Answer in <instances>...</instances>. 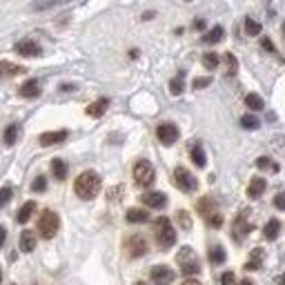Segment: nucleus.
Here are the masks:
<instances>
[{"instance_id":"obj_1","label":"nucleus","mask_w":285,"mask_h":285,"mask_svg":"<svg viewBox=\"0 0 285 285\" xmlns=\"http://www.w3.org/2000/svg\"><path fill=\"white\" fill-rule=\"evenodd\" d=\"M100 185H103L100 176L96 172L87 170V172H83V174H78V178L74 181V192H76V196H80L83 200H92L100 192Z\"/></svg>"},{"instance_id":"obj_2","label":"nucleus","mask_w":285,"mask_h":285,"mask_svg":"<svg viewBox=\"0 0 285 285\" xmlns=\"http://www.w3.org/2000/svg\"><path fill=\"white\" fill-rule=\"evenodd\" d=\"M154 234H156V243L163 250L172 248V245L176 243V232H174L172 221L167 219V216H160V219L154 221Z\"/></svg>"},{"instance_id":"obj_3","label":"nucleus","mask_w":285,"mask_h":285,"mask_svg":"<svg viewBox=\"0 0 285 285\" xmlns=\"http://www.w3.org/2000/svg\"><path fill=\"white\" fill-rule=\"evenodd\" d=\"M176 263L181 265V272L185 276H194L200 272V263H198V256L196 252H194L189 245H185V248H181V252L176 254Z\"/></svg>"},{"instance_id":"obj_4","label":"nucleus","mask_w":285,"mask_h":285,"mask_svg":"<svg viewBox=\"0 0 285 285\" xmlns=\"http://www.w3.org/2000/svg\"><path fill=\"white\" fill-rule=\"evenodd\" d=\"M58 227H60L58 214L52 210H45L43 216L38 219V232H40V236L43 238H54L56 232H58Z\"/></svg>"},{"instance_id":"obj_5","label":"nucleus","mask_w":285,"mask_h":285,"mask_svg":"<svg viewBox=\"0 0 285 285\" xmlns=\"http://www.w3.org/2000/svg\"><path fill=\"white\" fill-rule=\"evenodd\" d=\"M154 178H156V170L149 160H138L134 165V181H136V185L149 187L154 183Z\"/></svg>"},{"instance_id":"obj_6","label":"nucleus","mask_w":285,"mask_h":285,"mask_svg":"<svg viewBox=\"0 0 285 285\" xmlns=\"http://www.w3.org/2000/svg\"><path fill=\"white\" fill-rule=\"evenodd\" d=\"M174 183H176L178 189H183V192H194V189L198 187L196 176H194L189 170H185V167H176L174 170Z\"/></svg>"},{"instance_id":"obj_7","label":"nucleus","mask_w":285,"mask_h":285,"mask_svg":"<svg viewBox=\"0 0 285 285\" xmlns=\"http://www.w3.org/2000/svg\"><path fill=\"white\" fill-rule=\"evenodd\" d=\"M248 214H250V212H248V210H243L241 214H238L236 219H234V225H232V238H234V241H238V243H241L243 238L248 236L250 232H252V223L248 221Z\"/></svg>"},{"instance_id":"obj_8","label":"nucleus","mask_w":285,"mask_h":285,"mask_svg":"<svg viewBox=\"0 0 285 285\" xmlns=\"http://www.w3.org/2000/svg\"><path fill=\"white\" fill-rule=\"evenodd\" d=\"M125 252L130 259H141V256L147 252V241L141 236V234H134L125 241Z\"/></svg>"},{"instance_id":"obj_9","label":"nucleus","mask_w":285,"mask_h":285,"mask_svg":"<svg viewBox=\"0 0 285 285\" xmlns=\"http://www.w3.org/2000/svg\"><path fill=\"white\" fill-rule=\"evenodd\" d=\"M156 136H158V141L163 145H174L178 141V127L174 123H160L156 127Z\"/></svg>"},{"instance_id":"obj_10","label":"nucleus","mask_w":285,"mask_h":285,"mask_svg":"<svg viewBox=\"0 0 285 285\" xmlns=\"http://www.w3.org/2000/svg\"><path fill=\"white\" fill-rule=\"evenodd\" d=\"M149 278H152L154 285H170L174 281V272L167 265H154L152 272H149Z\"/></svg>"},{"instance_id":"obj_11","label":"nucleus","mask_w":285,"mask_h":285,"mask_svg":"<svg viewBox=\"0 0 285 285\" xmlns=\"http://www.w3.org/2000/svg\"><path fill=\"white\" fill-rule=\"evenodd\" d=\"M16 54H20V56H25V58H36V56H40L43 54V49H40V45H38L36 40H20V43H16Z\"/></svg>"},{"instance_id":"obj_12","label":"nucleus","mask_w":285,"mask_h":285,"mask_svg":"<svg viewBox=\"0 0 285 285\" xmlns=\"http://www.w3.org/2000/svg\"><path fill=\"white\" fill-rule=\"evenodd\" d=\"M141 200L152 210H163L167 205V196L163 192H145L141 196Z\"/></svg>"},{"instance_id":"obj_13","label":"nucleus","mask_w":285,"mask_h":285,"mask_svg":"<svg viewBox=\"0 0 285 285\" xmlns=\"http://www.w3.org/2000/svg\"><path fill=\"white\" fill-rule=\"evenodd\" d=\"M67 130H58V132H45V134H40V145H45V147H49V145H58V143H65L67 141Z\"/></svg>"},{"instance_id":"obj_14","label":"nucleus","mask_w":285,"mask_h":285,"mask_svg":"<svg viewBox=\"0 0 285 285\" xmlns=\"http://www.w3.org/2000/svg\"><path fill=\"white\" fill-rule=\"evenodd\" d=\"M265 187H267L265 178L254 176V178H252V183H250V185H248V196H250V198H259V196H263Z\"/></svg>"},{"instance_id":"obj_15","label":"nucleus","mask_w":285,"mask_h":285,"mask_svg":"<svg viewBox=\"0 0 285 285\" xmlns=\"http://www.w3.org/2000/svg\"><path fill=\"white\" fill-rule=\"evenodd\" d=\"M20 96H25V98H36V96H40V83H38L36 78H31V80L22 83V85H20Z\"/></svg>"},{"instance_id":"obj_16","label":"nucleus","mask_w":285,"mask_h":285,"mask_svg":"<svg viewBox=\"0 0 285 285\" xmlns=\"http://www.w3.org/2000/svg\"><path fill=\"white\" fill-rule=\"evenodd\" d=\"M278 234H281V221H278V219H270L265 223V227H263V236L267 238V241H276Z\"/></svg>"},{"instance_id":"obj_17","label":"nucleus","mask_w":285,"mask_h":285,"mask_svg":"<svg viewBox=\"0 0 285 285\" xmlns=\"http://www.w3.org/2000/svg\"><path fill=\"white\" fill-rule=\"evenodd\" d=\"M33 248H36V234L31 230H22L20 232V250L22 252H33Z\"/></svg>"},{"instance_id":"obj_18","label":"nucleus","mask_w":285,"mask_h":285,"mask_svg":"<svg viewBox=\"0 0 285 285\" xmlns=\"http://www.w3.org/2000/svg\"><path fill=\"white\" fill-rule=\"evenodd\" d=\"M107 105H109V100L107 98H100L96 100V103H92L87 107V116H92V118H100V116L107 111Z\"/></svg>"},{"instance_id":"obj_19","label":"nucleus","mask_w":285,"mask_h":285,"mask_svg":"<svg viewBox=\"0 0 285 285\" xmlns=\"http://www.w3.org/2000/svg\"><path fill=\"white\" fill-rule=\"evenodd\" d=\"M198 212L203 214V219H210V216H212V214H216L219 210H216V203H214V200L205 196V198H200V200H198Z\"/></svg>"},{"instance_id":"obj_20","label":"nucleus","mask_w":285,"mask_h":285,"mask_svg":"<svg viewBox=\"0 0 285 285\" xmlns=\"http://www.w3.org/2000/svg\"><path fill=\"white\" fill-rule=\"evenodd\" d=\"M130 223H147L149 221V214L145 210H138V208H132L127 210V216H125Z\"/></svg>"},{"instance_id":"obj_21","label":"nucleus","mask_w":285,"mask_h":285,"mask_svg":"<svg viewBox=\"0 0 285 285\" xmlns=\"http://www.w3.org/2000/svg\"><path fill=\"white\" fill-rule=\"evenodd\" d=\"M33 212H36V203H33V200H27V203L18 210V216H16V219H18V223H27L31 219Z\"/></svg>"},{"instance_id":"obj_22","label":"nucleus","mask_w":285,"mask_h":285,"mask_svg":"<svg viewBox=\"0 0 285 285\" xmlns=\"http://www.w3.org/2000/svg\"><path fill=\"white\" fill-rule=\"evenodd\" d=\"M52 174L58 178V181H65V178H67V165H65V160H60V158H54L52 160Z\"/></svg>"},{"instance_id":"obj_23","label":"nucleus","mask_w":285,"mask_h":285,"mask_svg":"<svg viewBox=\"0 0 285 285\" xmlns=\"http://www.w3.org/2000/svg\"><path fill=\"white\" fill-rule=\"evenodd\" d=\"M223 33H225V31H223V27H221V25H216V27H212V29H210L208 33H205L203 40L208 43V45H214V43L223 40Z\"/></svg>"},{"instance_id":"obj_24","label":"nucleus","mask_w":285,"mask_h":285,"mask_svg":"<svg viewBox=\"0 0 285 285\" xmlns=\"http://www.w3.org/2000/svg\"><path fill=\"white\" fill-rule=\"evenodd\" d=\"M245 105H248L252 111H261V109L265 107L263 98H261L259 94H248V96H245Z\"/></svg>"},{"instance_id":"obj_25","label":"nucleus","mask_w":285,"mask_h":285,"mask_svg":"<svg viewBox=\"0 0 285 285\" xmlns=\"http://www.w3.org/2000/svg\"><path fill=\"white\" fill-rule=\"evenodd\" d=\"M189 156H192L194 165H198V167H205V163H208V158H205V152H203V147H200V145H194L192 152H189Z\"/></svg>"},{"instance_id":"obj_26","label":"nucleus","mask_w":285,"mask_h":285,"mask_svg":"<svg viewBox=\"0 0 285 285\" xmlns=\"http://www.w3.org/2000/svg\"><path fill=\"white\" fill-rule=\"evenodd\" d=\"M183 87H185V74L181 71L176 78H172V80H170V92L174 94V96H178V94L183 92Z\"/></svg>"},{"instance_id":"obj_27","label":"nucleus","mask_w":285,"mask_h":285,"mask_svg":"<svg viewBox=\"0 0 285 285\" xmlns=\"http://www.w3.org/2000/svg\"><path fill=\"white\" fill-rule=\"evenodd\" d=\"M261 263H263V252L261 250H254V254H252V259L245 263V270H261Z\"/></svg>"},{"instance_id":"obj_28","label":"nucleus","mask_w":285,"mask_h":285,"mask_svg":"<svg viewBox=\"0 0 285 285\" xmlns=\"http://www.w3.org/2000/svg\"><path fill=\"white\" fill-rule=\"evenodd\" d=\"M18 134H20V127L18 125H9L7 130H5V143L11 147V145L18 141Z\"/></svg>"},{"instance_id":"obj_29","label":"nucleus","mask_w":285,"mask_h":285,"mask_svg":"<svg viewBox=\"0 0 285 285\" xmlns=\"http://www.w3.org/2000/svg\"><path fill=\"white\" fill-rule=\"evenodd\" d=\"M245 33H248V36H259L261 22H256L254 18H245Z\"/></svg>"},{"instance_id":"obj_30","label":"nucleus","mask_w":285,"mask_h":285,"mask_svg":"<svg viewBox=\"0 0 285 285\" xmlns=\"http://www.w3.org/2000/svg\"><path fill=\"white\" fill-rule=\"evenodd\" d=\"M210 261L212 263H223V261H225V250H223L221 245H214V248L210 250Z\"/></svg>"},{"instance_id":"obj_31","label":"nucleus","mask_w":285,"mask_h":285,"mask_svg":"<svg viewBox=\"0 0 285 285\" xmlns=\"http://www.w3.org/2000/svg\"><path fill=\"white\" fill-rule=\"evenodd\" d=\"M236 69H238L236 58H234V54L227 52L225 54V71H227V76H234V74H236Z\"/></svg>"},{"instance_id":"obj_32","label":"nucleus","mask_w":285,"mask_h":285,"mask_svg":"<svg viewBox=\"0 0 285 285\" xmlns=\"http://www.w3.org/2000/svg\"><path fill=\"white\" fill-rule=\"evenodd\" d=\"M176 219H178V225H181L183 230H192V219H189V214L185 210L176 212Z\"/></svg>"},{"instance_id":"obj_33","label":"nucleus","mask_w":285,"mask_h":285,"mask_svg":"<svg viewBox=\"0 0 285 285\" xmlns=\"http://www.w3.org/2000/svg\"><path fill=\"white\" fill-rule=\"evenodd\" d=\"M241 125L245 127V130H256V127H259L261 123H259V118H256V116H252V114H245L243 118H241Z\"/></svg>"},{"instance_id":"obj_34","label":"nucleus","mask_w":285,"mask_h":285,"mask_svg":"<svg viewBox=\"0 0 285 285\" xmlns=\"http://www.w3.org/2000/svg\"><path fill=\"white\" fill-rule=\"evenodd\" d=\"M256 167H261V170H272V172H278V165L272 163L267 156H261V158H256Z\"/></svg>"},{"instance_id":"obj_35","label":"nucleus","mask_w":285,"mask_h":285,"mask_svg":"<svg viewBox=\"0 0 285 285\" xmlns=\"http://www.w3.org/2000/svg\"><path fill=\"white\" fill-rule=\"evenodd\" d=\"M203 65L208 67V69H216V67H219V54H205L203 56Z\"/></svg>"},{"instance_id":"obj_36","label":"nucleus","mask_w":285,"mask_h":285,"mask_svg":"<svg viewBox=\"0 0 285 285\" xmlns=\"http://www.w3.org/2000/svg\"><path fill=\"white\" fill-rule=\"evenodd\" d=\"M0 69H5V74H9V76H16L20 71H25L20 65H14V63H0Z\"/></svg>"},{"instance_id":"obj_37","label":"nucleus","mask_w":285,"mask_h":285,"mask_svg":"<svg viewBox=\"0 0 285 285\" xmlns=\"http://www.w3.org/2000/svg\"><path fill=\"white\" fill-rule=\"evenodd\" d=\"M11 196H14V189H11V187H3V189H0V208H5V205L11 200Z\"/></svg>"},{"instance_id":"obj_38","label":"nucleus","mask_w":285,"mask_h":285,"mask_svg":"<svg viewBox=\"0 0 285 285\" xmlns=\"http://www.w3.org/2000/svg\"><path fill=\"white\" fill-rule=\"evenodd\" d=\"M208 85H212V78H210V76L194 78V83H192V87H194V89H203V87H208Z\"/></svg>"},{"instance_id":"obj_39","label":"nucleus","mask_w":285,"mask_h":285,"mask_svg":"<svg viewBox=\"0 0 285 285\" xmlns=\"http://www.w3.org/2000/svg\"><path fill=\"white\" fill-rule=\"evenodd\" d=\"M221 285H236V276H234V272H223Z\"/></svg>"},{"instance_id":"obj_40","label":"nucleus","mask_w":285,"mask_h":285,"mask_svg":"<svg viewBox=\"0 0 285 285\" xmlns=\"http://www.w3.org/2000/svg\"><path fill=\"white\" fill-rule=\"evenodd\" d=\"M45 187H47V181H45L43 176H38L36 181L31 183V189H33V192H45Z\"/></svg>"},{"instance_id":"obj_41","label":"nucleus","mask_w":285,"mask_h":285,"mask_svg":"<svg viewBox=\"0 0 285 285\" xmlns=\"http://www.w3.org/2000/svg\"><path fill=\"white\" fill-rule=\"evenodd\" d=\"M208 221V225H212V227H221L223 225V216L219 214V212H216V214H212L210 219H205Z\"/></svg>"},{"instance_id":"obj_42","label":"nucleus","mask_w":285,"mask_h":285,"mask_svg":"<svg viewBox=\"0 0 285 285\" xmlns=\"http://www.w3.org/2000/svg\"><path fill=\"white\" fill-rule=\"evenodd\" d=\"M261 45H263V49H267L270 54H276V47H274V43H272L270 38H261Z\"/></svg>"},{"instance_id":"obj_43","label":"nucleus","mask_w":285,"mask_h":285,"mask_svg":"<svg viewBox=\"0 0 285 285\" xmlns=\"http://www.w3.org/2000/svg\"><path fill=\"white\" fill-rule=\"evenodd\" d=\"M274 208L276 210H285V194H278V196H274Z\"/></svg>"},{"instance_id":"obj_44","label":"nucleus","mask_w":285,"mask_h":285,"mask_svg":"<svg viewBox=\"0 0 285 285\" xmlns=\"http://www.w3.org/2000/svg\"><path fill=\"white\" fill-rule=\"evenodd\" d=\"M5 238H7V230H5V225H0V248L5 245Z\"/></svg>"},{"instance_id":"obj_45","label":"nucleus","mask_w":285,"mask_h":285,"mask_svg":"<svg viewBox=\"0 0 285 285\" xmlns=\"http://www.w3.org/2000/svg\"><path fill=\"white\" fill-rule=\"evenodd\" d=\"M183 285H200V281H196V278H187V281H183Z\"/></svg>"},{"instance_id":"obj_46","label":"nucleus","mask_w":285,"mask_h":285,"mask_svg":"<svg viewBox=\"0 0 285 285\" xmlns=\"http://www.w3.org/2000/svg\"><path fill=\"white\" fill-rule=\"evenodd\" d=\"M194 27H196V29H203L205 22H203V20H196V22H194Z\"/></svg>"},{"instance_id":"obj_47","label":"nucleus","mask_w":285,"mask_h":285,"mask_svg":"<svg viewBox=\"0 0 285 285\" xmlns=\"http://www.w3.org/2000/svg\"><path fill=\"white\" fill-rule=\"evenodd\" d=\"M278 283H281V285H285V274H281V278H278Z\"/></svg>"},{"instance_id":"obj_48","label":"nucleus","mask_w":285,"mask_h":285,"mask_svg":"<svg viewBox=\"0 0 285 285\" xmlns=\"http://www.w3.org/2000/svg\"><path fill=\"white\" fill-rule=\"evenodd\" d=\"M241 285H252V281H243Z\"/></svg>"},{"instance_id":"obj_49","label":"nucleus","mask_w":285,"mask_h":285,"mask_svg":"<svg viewBox=\"0 0 285 285\" xmlns=\"http://www.w3.org/2000/svg\"><path fill=\"white\" fill-rule=\"evenodd\" d=\"M136 285H147V283H143V281H138V283H136Z\"/></svg>"},{"instance_id":"obj_50","label":"nucleus","mask_w":285,"mask_h":285,"mask_svg":"<svg viewBox=\"0 0 285 285\" xmlns=\"http://www.w3.org/2000/svg\"><path fill=\"white\" fill-rule=\"evenodd\" d=\"M283 36H285V22H283Z\"/></svg>"},{"instance_id":"obj_51","label":"nucleus","mask_w":285,"mask_h":285,"mask_svg":"<svg viewBox=\"0 0 285 285\" xmlns=\"http://www.w3.org/2000/svg\"><path fill=\"white\" fill-rule=\"evenodd\" d=\"M0 281H3V274H0Z\"/></svg>"}]
</instances>
